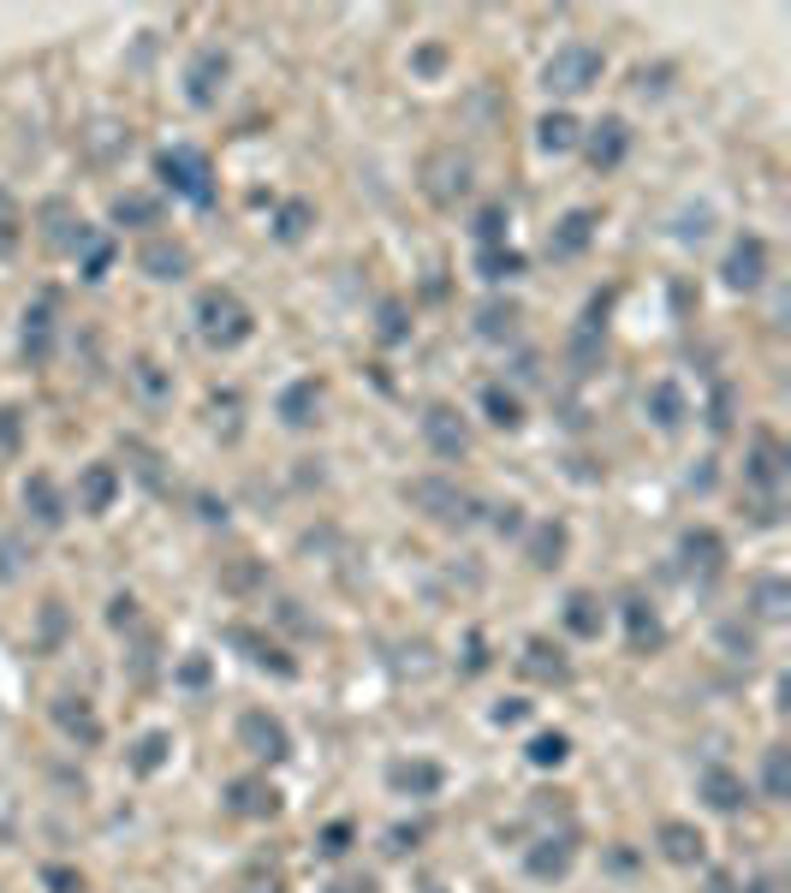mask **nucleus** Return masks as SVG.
Returning <instances> with one entry per match:
<instances>
[{
    "label": "nucleus",
    "mask_w": 791,
    "mask_h": 893,
    "mask_svg": "<svg viewBox=\"0 0 791 893\" xmlns=\"http://www.w3.org/2000/svg\"><path fill=\"white\" fill-rule=\"evenodd\" d=\"M197 334L209 340V346H221V352L245 346V340H250V310H245V298H238V292H226V286H209V292L197 298Z\"/></svg>",
    "instance_id": "1"
},
{
    "label": "nucleus",
    "mask_w": 791,
    "mask_h": 893,
    "mask_svg": "<svg viewBox=\"0 0 791 893\" xmlns=\"http://www.w3.org/2000/svg\"><path fill=\"white\" fill-rule=\"evenodd\" d=\"M602 72H607L602 48H590V42H566V48H554V54H547L542 84H547V96H583V89L602 84Z\"/></svg>",
    "instance_id": "2"
},
{
    "label": "nucleus",
    "mask_w": 791,
    "mask_h": 893,
    "mask_svg": "<svg viewBox=\"0 0 791 893\" xmlns=\"http://www.w3.org/2000/svg\"><path fill=\"white\" fill-rule=\"evenodd\" d=\"M156 173H161V185H168L173 197L197 203V209H209V203H214V168H209V156H202V149H190V144L161 149Z\"/></svg>",
    "instance_id": "3"
},
{
    "label": "nucleus",
    "mask_w": 791,
    "mask_h": 893,
    "mask_svg": "<svg viewBox=\"0 0 791 893\" xmlns=\"http://www.w3.org/2000/svg\"><path fill=\"white\" fill-rule=\"evenodd\" d=\"M405 501H411L417 513H429L435 525H477V513H482L477 494H465L458 482H446V477H417V482H405Z\"/></svg>",
    "instance_id": "4"
},
{
    "label": "nucleus",
    "mask_w": 791,
    "mask_h": 893,
    "mask_svg": "<svg viewBox=\"0 0 791 893\" xmlns=\"http://www.w3.org/2000/svg\"><path fill=\"white\" fill-rule=\"evenodd\" d=\"M238 745H245L250 757H262V762H286L292 757V733L280 726V714H268V709L238 714Z\"/></svg>",
    "instance_id": "5"
},
{
    "label": "nucleus",
    "mask_w": 791,
    "mask_h": 893,
    "mask_svg": "<svg viewBox=\"0 0 791 893\" xmlns=\"http://www.w3.org/2000/svg\"><path fill=\"white\" fill-rule=\"evenodd\" d=\"M423 191H429V203L453 209V203L470 191V161L458 156V149H435V156H429V168H423Z\"/></svg>",
    "instance_id": "6"
},
{
    "label": "nucleus",
    "mask_w": 791,
    "mask_h": 893,
    "mask_svg": "<svg viewBox=\"0 0 791 893\" xmlns=\"http://www.w3.org/2000/svg\"><path fill=\"white\" fill-rule=\"evenodd\" d=\"M226 72H233V60H226L221 48H202V54L190 60V72H185V96L197 101V108H214L221 89H226Z\"/></svg>",
    "instance_id": "7"
},
{
    "label": "nucleus",
    "mask_w": 791,
    "mask_h": 893,
    "mask_svg": "<svg viewBox=\"0 0 791 893\" xmlns=\"http://www.w3.org/2000/svg\"><path fill=\"white\" fill-rule=\"evenodd\" d=\"M720 274H726V286H732V292H756L762 280H768V245H762L756 233H744L732 245V257H726Z\"/></svg>",
    "instance_id": "8"
},
{
    "label": "nucleus",
    "mask_w": 791,
    "mask_h": 893,
    "mask_svg": "<svg viewBox=\"0 0 791 893\" xmlns=\"http://www.w3.org/2000/svg\"><path fill=\"white\" fill-rule=\"evenodd\" d=\"M583 149H590V168H595V173H614L619 161H625V149H631V125H625L619 113H607L602 125H590Z\"/></svg>",
    "instance_id": "9"
},
{
    "label": "nucleus",
    "mask_w": 791,
    "mask_h": 893,
    "mask_svg": "<svg viewBox=\"0 0 791 893\" xmlns=\"http://www.w3.org/2000/svg\"><path fill=\"white\" fill-rule=\"evenodd\" d=\"M571 858H578V840H571V834H542L524 852V870L535 876V882H559V876L571 870Z\"/></svg>",
    "instance_id": "10"
},
{
    "label": "nucleus",
    "mask_w": 791,
    "mask_h": 893,
    "mask_svg": "<svg viewBox=\"0 0 791 893\" xmlns=\"http://www.w3.org/2000/svg\"><path fill=\"white\" fill-rule=\"evenodd\" d=\"M423 436H429V447H435L441 458H465V447H470V429H465V417H458L453 405H429Z\"/></svg>",
    "instance_id": "11"
},
{
    "label": "nucleus",
    "mask_w": 791,
    "mask_h": 893,
    "mask_svg": "<svg viewBox=\"0 0 791 893\" xmlns=\"http://www.w3.org/2000/svg\"><path fill=\"white\" fill-rule=\"evenodd\" d=\"M590 238H595V209H571L566 221L547 233V257L571 262V257H583V250H590Z\"/></svg>",
    "instance_id": "12"
},
{
    "label": "nucleus",
    "mask_w": 791,
    "mask_h": 893,
    "mask_svg": "<svg viewBox=\"0 0 791 893\" xmlns=\"http://www.w3.org/2000/svg\"><path fill=\"white\" fill-rule=\"evenodd\" d=\"M137 268H144L149 280H185L190 274V250L178 245V238H149V245L137 250Z\"/></svg>",
    "instance_id": "13"
},
{
    "label": "nucleus",
    "mask_w": 791,
    "mask_h": 893,
    "mask_svg": "<svg viewBox=\"0 0 791 893\" xmlns=\"http://www.w3.org/2000/svg\"><path fill=\"white\" fill-rule=\"evenodd\" d=\"M679 554H684V572H703V578H714V572L726 566V542H720V530H708V525L684 530Z\"/></svg>",
    "instance_id": "14"
},
{
    "label": "nucleus",
    "mask_w": 791,
    "mask_h": 893,
    "mask_svg": "<svg viewBox=\"0 0 791 893\" xmlns=\"http://www.w3.org/2000/svg\"><path fill=\"white\" fill-rule=\"evenodd\" d=\"M696 793L708 798V810H738V804L750 798V786H744V774H732L726 762H708L703 781H696Z\"/></svg>",
    "instance_id": "15"
},
{
    "label": "nucleus",
    "mask_w": 791,
    "mask_h": 893,
    "mask_svg": "<svg viewBox=\"0 0 791 893\" xmlns=\"http://www.w3.org/2000/svg\"><path fill=\"white\" fill-rule=\"evenodd\" d=\"M120 494V470L113 465H84L78 470V513H108Z\"/></svg>",
    "instance_id": "16"
},
{
    "label": "nucleus",
    "mask_w": 791,
    "mask_h": 893,
    "mask_svg": "<svg viewBox=\"0 0 791 893\" xmlns=\"http://www.w3.org/2000/svg\"><path fill=\"white\" fill-rule=\"evenodd\" d=\"M744 477L756 482V489H780V477H786V447H780V436H768V429H762L756 453H750V465H744Z\"/></svg>",
    "instance_id": "17"
},
{
    "label": "nucleus",
    "mask_w": 791,
    "mask_h": 893,
    "mask_svg": "<svg viewBox=\"0 0 791 893\" xmlns=\"http://www.w3.org/2000/svg\"><path fill=\"white\" fill-rule=\"evenodd\" d=\"M226 810H233V816H274L280 810V793L268 781H257V774H245V781L226 786Z\"/></svg>",
    "instance_id": "18"
},
{
    "label": "nucleus",
    "mask_w": 791,
    "mask_h": 893,
    "mask_svg": "<svg viewBox=\"0 0 791 893\" xmlns=\"http://www.w3.org/2000/svg\"><path fill=\"white\" fill-rule=\"evenodd\" d=\"M655 846H660V858H667V864H696L708 840H703V828H691V822H660Z\"/></svg>",
    "instance_id": "19"
},
{
    "label": "nucleus",
    "mask_w": 791,
    "mask_h": 893,
    "mask_svg": "<svg viewBox=\"0 0 791 893\" xmlns=\"http://www.w3.org/2000/svg\"><path fill=\"white\" fill-rule=\"evenodd\" d=\"M54 726L66 738H78V745H101V721H96V709H89L84 697H60V704H54Z\"/></svg>",
    "instance_id": "20"
},
{
    "label": "nucleus",
    "mask_w": 791,
    "mask_h": 893,
    "mask_svg": "<svg viewBox=\"0 0 791 893\" xmlns=\"http://www.w3.org/2000/svg\"><path fill=\"white\" fill-rule=\"evenodd\" d=\"M387 786H393V793H411V798H435L441 793V769H435V762H423V757H417V762H393Z\"/></svg>",
    "instance_id": "21"
},
{
    "label": "nucleus",
    "mask_w": 791,
    "mask_h": 893,
    "mask_svg": "<svg viewBox=\"0 0 791 893\" xmlns=\"http://www.w3.org/2000/svg\"><path fill=\"white\" fill-rule=\"evenodd\" d=\"M24 506H30V518H36L42 530H60V525H66V501H60V489H54L48 477H30V482H24Z\"/></svg>",
    "instance_id": "22"
},
{
    "label": "nucleus",
    "mask_w": 791,
    "mask_h": 893,
    "mask_svg": "<svg viewBox=\"0 0 791 893\" xmlns=\"http://www.w3.org/2000/svg\"><path fill=\"white\" fill-rule=\"evenodd\" d=\"M316 405H322V388H316V381H292V388L280 393V424H292V429L316 424Z\"/></svg>",
    "instance_id": "23"
},
{
    "label": "nucleus",
    "mask_w": 791,
    "mask_h": 893,
    "mask_svg": "<svg viewBox=\"0 0 791 893\" xmlns=\"http://www.w3.org/2000/svg\"><path fill=\"white\" fill-rule=\"evenodd\" d=\"M648 417H655L660 429H679L684 417H691V405H684V393H679V381H655V388H648Z\"/></svg>",
    "instance_id": "24"
},
{
    "label": "nucleus",
    "mask_w": 791,
    "mask_h": 893,
    "mask_svg": "<svg viewBox=\"0 0 791 893\" xmlns=\"http://www.w3.org/2000/svg\"><path fill=\"white\" fill-rule=\"evenodd\" d=\"M482 412H489L494 429H518V424H524V400H518L512 388H500V381L482 388Z\"/></svg>",
    "instance_id": "25"
},
{
    "label": "nucleus",
    "mask_w": 791,
    "mask_h": 893,
    "mask_svg": "<svg viewBox=\"0 0 791 893\" xmlns=\"http://www.w3.org/2000/svg\"><path fill=\"white\" fill-rule=\"evenodd\" d=\"M42 221H48V245H54V250H78L84 221H72V209H66L60 197H48V203H42Z\"/></svg>",
    "instance_id": "26"
},
{
    "label": "nucleus",
    "mask_w": 791,
    "mask_h": 893,
    "mask_svg": "<svg viewBox=\"0 0 791 893\" xmlns=\"http://www.w3.org/2000/svg\"><path fill=\"white\" fill-rule=\"evenodd\" d=\"M625 625H631V649H636V656H643V649H660V637H667V632H660V620H655V608L636 602V596L625 602Z\"/></svg>",
    "instance_id": "27"
},
{
    "label": "nucleus",
    "mask_w": 791,
    "mask_h": 893,
    "mask_svg": "<svg viewBox=\"0 0 791 893\" xmlns=\"http://www.w3.org/2000/svg\"><path fill=\"white\" fill-rule=\"evenodd\" d=\"M48 352H54V322H48V304H36V310H24V357L48 364Z\"/></svg>",
    "instance_id": "28"
},
{
    "label": "nucleus",
    "mask_w": 791,
    "mask_h": 893,
    "mask_svg": "<svg viewBox=\"0 0 791 893\" xmlns=\"http://www.w3.org/2000/svg\"><path fill=\"white\" fill-rule=\"evenodd\" d=\"M559 554H566V525L559 518H547V525L530 530V566H559Z\"/></svg>",
    "instance_id": "29"
},
{
    "label": "nucleus",
    "mask_w": 791,
    "mask_h": 893,
    "mask_svg": "<svg viewBox=\"0 0 791 893\" xmlns=\"http://www.w3.org/2000/svg\"><path fill=\"white\" fill-rule=\"evenodd\" d=\"M578 137H583V125L571 120V113H547V120L535 125V144H542L547 156H566V149L578 144Z\"/></svg>",
    "instance_id": "30"
},
{
    "label": "nucleus",
    "mask_w": 791,
    "mask_h": 893,
    "mask_svg": "<svg viewBox=\"0 0 791 893\" xmlns=\"http://www.w3.org/2000/svg\"><path fill=\"white\" fill-rule=\"evenodd\" d=\"M566 632L571 637H602V602H595L590 590H578L566 602Z\"/></svg>",
    "instance_id": "31"
},
{
    "label": "nucleus",
    "mask_w": 791,
    "mask_h": 893,
    "mask_svg": "<svg viewBox=\"0 0 791 893\" xmlns=\"http://www.w3.org/2000/svg\"><path fill=\"white\" fill-rule=\"evenodd\" d=\"M226 637H233V644H238V649H250V661H257V668H274V673H280V680H292V661H286V656H280V649H274V644H262V637H257V632H245V625H233V632H226Z\"/></svg>",
    "instance_id": "32"
},
{
    "label": "nucleus",
    "mask_w": 791,
    "mask_h": 893,
    "mask_svg": "<svg viewBox=\"0 0 791 893\" xmlns=\"http://www.w3.org/2000/svg\"><path fill=\"white\" fill-rule=\"evenodd\" d=\"M524 673H530V680H566V661H559L554 644L530 637V644H524Z\"/></svg>",
    "instance_id": "33"
},
{
    "label": "nucleus",
    "mask_w": 791,
    "mask_h": 893,
    "mask_svg": "<svg viewBox=\"0 0 791 893\" xmlns=\"http://www.w3.org/2000/svg\"><path fill=\"white\" fill-rule=\"evenodd\" d=\"M310 221H316V209L304 197H292V203H280V215H274V233L286 238V245H298L304 233H310Z\"/></svg>",
    "instance_id": "34"
},
{
    "label": "nucleus",
    "mask_w": 791,
    "mask_h": 893,
    "mask_svg": "<svg viewBox=\"0 0 791 893\" xmlns=\"http://www.w3.org/2000/svg\"><path fill=\"white\" fill-rule=\"evenodd\" d=\"M477 328H482V340H506L518 328V304H482V316H477Z\"/></svg>",
    "instance_id": "35"
},
{
    "label": "nucleus",
    "mask_w": 791,
    "mask_h": 893,
    "mask_svg": "<svg viewBox=\"0 0 791 893\" xmlns=\"http://www.w3.org/2000/svg\"><path fill=\"white\" fill-rule=\"evenodd\" d=\"M168 750H173L168 733H144V738H137V750H132V769L137 774H156L161 762H168Z\"/></svg>",
    "instance_id": "36"
},
{
    "label": "nucleus",
    "mask_w": 791,
    "mask_h": 893,
    "mask_svg": "<svg viewBox=\"0 0 791 893\" xmlns=\"http://www.w3.org/2000/svg\"><path fill=\"white\" fill-rule=\"evenodd\" d=\"M566 757H571V738L566 733H535L530 738V762H535V769H559Z\"/></svg>",
    "instance_id": "37"
},
{
    "label": "nucleus",
    "mask_w": 791,
    "mask_h": 893,
    "mask_svg": "<svg viewBox=\"0 0 791 893\" xmlns=\"http://www.w3.org/2000/svg\"><path fill=\"white\" fill-rule=\"evenodd\" d=\"M156 215H161V203L156 197H137V191L113 203V221H120V227H156Z\"/></svg>",
    "instance_id": "38"
},
{
    "label": "nucleus",
    "mask_w": 791,
    "mask_h": 893,
    "mask_svg": "<svg viewBox=\"0 0 791 893\" xmlns=\"http://www.w3.org/2000/svg\"><path fill=\"white\" fill-rule=\"evenodd\" d=\"M477 268H482V280H512V274H524V257H518V250L489 245V250L477 257Z\"/></svg>",
    "instance_id": "39"
},
{
    "label": "nucleus",
    "mask_w": 791,
    "mask_h": 893,
    "mask_svg": "<svg viewBox=\"0 0 791 893\" xmlns=\"http://www.w3.org/2000/svg\"><path fill=\"white\" fill-rule=\"evenodd\" d=\"M786 608H791L786 578H762V584H756V614H762V620H786Z\"/></svg>",
    "instance_id": "40"
},
{
    "label": "nucleus",
    "mask_w": 791,
    "mask_h": 893,
    "mask_svg": "<svg viewBox=\"0 0 791 893\" xmlns=\"http://www.w3.org/2000/svg\"><path fill=\"white\" fill-rule=\"evenodd\" d=\"M762 786H768V798H791V762H786V750H768V762H762Z\"/></svg>",
    "instance_id": "41"
},
{
    "label": "nucleus",
    "mask_w": 791,
    "mask_h": 893,
    "mask_svg": "<svg viewBox=\"0 0 791 893\" xmlns=\"http://www.w3.org/2000/svg\"><path fill=\"white\" fill-rule=\"evenodd\" d=\"M477 238H482V250H489V245H500V238H506V209H500V203L477 215Z\"/></svg>",
    "instance_id": "42"
},
{
    "label": "nucleus",
    "mask_w": 791,
    "mask_h": 893,
    "mask_svg": "<svg viewBox=\"0 0 791 893\" xmlns=\"http://www.w3.org/2000/svg\"><path fill=\"white\" fill-rule=\"evenodd\" d=\"M42 882L54 888V893H84V876H78V870H66V864H48Z\"/></svg>",
    "instance_id": "43"
},
{
    "label": "nucleus",
    "mask_w": 791,
    "mask_h": 893,
    "mask_svg": "<svg viewBox=\"0 0 791 893\" xmlns=\"http://www.w3.org/2000/svg\"><path fill=\"white\" fill-rule=\"evenodd\" d=\"M12 245H18V209H12L7 191H0V257H7Z\"/></svg>",
    "instance_id": "44"
},
{
    "label": "nucleus",
    "mask_w": 791,
    "mask_h": 893,
    "mask_svg": "<svg viewBox=\"0 0 791 893\" xmlns=\"http://www.w3.org/2000/svg\"><path fill=\"white\" fill-rule=\"evenodd\" d=\"M137 388H144L149 400H161V393H168V376H161V369H156V364H149V357H144V364H137Z\"/></svg>",
    "instance_id": "45"
},
{
    "label": "nucleus",
    "mask_w": 791,
    "mask_h": 893,
    "mask_svg": "<svg viewBox=\"0 0 791 893\" xmlns=\"http://www.w3.org/2000/svg\"><path fill=\"white\" fill-rule=\"evenodd\" d=\"M708 429H720V436H726V429H732V393H714V405H708Z\"/></svg>",
    "instance_id": "46"
},
{
    "label": "nucleus",
    "mask_w": 791,
    "mask_h": 893,
    "mask_svg": "<svg viewBox=\"0 0 791 893\" xmlns=\"http://www.w3.org/2000/svg\"><path fill=\"white\" fill-rule=\"evenodd\" d=\"M494 530L518 536V530H524V506H494Z\"/></svg>",
    "instance_id": "47"
},
{
    "label": "nucleus",
    "mask_w": 791,
    "mask_h": 893,
    "mask_svg": "<svg viewBox=\"0 0 791 893\" xmlns=\"http://www.w3.org/2000/svg\"><path fill=\"white\" fill-rule=\"evenodd\" d=\"M411 66L423 72V78H435V72L446 66V48H435V42H429V48H417V60H411Z\"/></svg>",
    "instance_id": "48"
},
{
    "label": "nucleus",
    "mask_w": 791,
    "mask_h": 893,
    "mask_svg": "<svg viewBox=\"0 0 791 893\" xmlns=\"http://www.w3.org/2000/svg\"><path fill=\"white\" fill-rule=\"evenodd\" d=\"M346 846H351V822H334V828L322 834V852H327V858H339Z\"/></svg>",
    "instance_id": "49"
},
{
    "label": "nucleus",
    "mask_w": 791,
    "mask_h": 893,
    "mask_svg": "<svg viewBox=\"0 0 791 893\" xmlns=\"http://www.w3.org/2000/svg\"><path fill=\"white\" fill-rule=\"evenodd\" d=\"M708 221H714V215H708V209H696V215H684V227H679V238H684V245H691V238H708Z\"/></svg>",
    "instance_id": "50"
},
{
    "label": "nucleus",
    "mask_w": 791,
    "mask_h": 893,
    "mask_svg": "<svg viewBox=\"0 0 791 893\" xmlns=\"http://www.w3.org/2000/svg\"><path fill=\"white\" fill-rule=\"evenodd\" d=\"M381 340H405V310H399V304L381 310Z\"/></svg>",
    "instance_id": "51"
},
{
    "label": "nucleus",
    "mask_w": 791,
    "mask_h": 893,
    "mask_svg": "<svg viewBox=\"0 0 791 893\" xmlns=\"http://www.w3.org/2000/svg\"><path fill=\"white\" fill-rule=\"evenodd\" d=\"M417 840H423V828H393V834H387V852L399 858V852H411Z\"/></svg>",
    "instance_id": "52"
},
{
    "label": "nucleus",
    "mask_w": 791,
    "mask_h": 893,
    "mask_svg": "<svg viewBox=\"0 0 791 893\" xmlns=\"http://www.w3.org/2000/svg\"><path fill=\"white\" fill-rule=\"evenodd\" d=\"M108 620H113V625H132V620H137V602H132V596H113V602H108Z\"/></svg>",
    "instance_id": "53"
},
{
    "label": "nucleus",
    "mask_w": 791,
    "mask_h": 893,
    "mask_svg": "<svg viewBox=\"0 0 791 893\" xmlns=\"http://www.w3.org/2000/svg\"><path fill=\"white\" fill-rule=\"evenodd\" d=\"M178 680H185V685H209V661H202V656H190L185 668H178Z\"/></svg>",
    "instance_id": "54"
},
{
    "label": "nucleus",
    "mask_w": 791,
    "mask_h": 893,
    "mask_svg": "<svg viewBox=\"0 0 791 893\" xmlns=\"http://www.w3.org/2000/svg\"><path fill=\"white\" fill-rule=\"evenodd\" d=\"M524 714H530V704H518V697H506V704L494 709V721H500V726H512V721H524Z\"/></svg>",
    "instance_id": "55"
},
{
    "label": "nucleus",
    "mask_w": 791,
    "mask_h": 893,
    "mask_svg": "<svg viewBox=\"0 0 791 893\" xmlns=\"http://www.w3.org/2000/svg\"><path fill=\"white\" fill-rule=\"evenodd\" d=\"M334 893H375V876H339Z\"/></svg>",
    "instance_id": "56"
},
{
    "label": "nucleus",
    "mask_w": 791,
    "mask_h": 893,
    "mask_svg": "<svg viewBox=\"0 0 791 893\" xmlns=\"http://www.w3.org/2000/svg\"><path fill=\"white\" fill-rule=\"evenodd\" d=\"M0 447H18V412H12V405L0 412Z\"/></svg>",
    "instance_id": "57"
},
{
    "label": "nucleus",
    "mask_w": 791,
    "mask_h": 893,
    "mask_svg": "<svg viewBox=\"0 0 791 893\" xmlns=\"http://www.w3.org/2000/svg\"><path fill=\"white\" fill-rule=\"evenodd\" d=\"M708 893H738V882H732L726 870H714V876H708Z\"/></svg>",
    "instance_id": "58"
},
{
    "label": "nucleus",
    "mask_w": 791,
    "mask_h": 893,
    "mask_svg": "<svg viewBox=\"0 0 791 893\" xmlns=\"http://www.w3.org/2000/svg\"><path fill=\"white\" fill-rule=\"evenodd\" d=\"M750 893H780V882H768V876H762V882H750Z\"/></svg>",
    "instance_id": "59"
},
{
    "label": "nucleus",
    "mask_w": 791,
    "mask_h": 893,
    "mask_svg": "<svg viewBox=\"0 0 791 893\" xmlns=\"http://www.w3.org/2000/svg\"><path fill=\"white\" fill-rule=\"evenodd\" d=\"M245 893H280V882H274V876H268V888H262V882H250Z\"/></svg>",
    "instance_id": "60"
},
{
    "label": "nucleus",
    "mask_w": 791,
    "mask_h": 893,
    "mask_svg": "<svg viewBox=\"0 0 791 893\" xmlns=\"http://www.w3.org/2000/svg\"><path fill=\"white\" fill-rule=\"evenodd\" d=\"M429 893H441V888H429Z\"/></svg>",
    "instance_id": "61"
}]
</instances>
